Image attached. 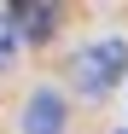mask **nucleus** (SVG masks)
Instances as JSON below:
<instances>
[{
    "instance_id": "obj_2",
    "label": "nucleus",
    "mask_w": 128,
    "mask_h": 134,
    "mask_svg": "<svg viewBox=\"0 0 128 134\" xmlns=\"http://www.w3.org/2000/svg\"><path fill=\"white\" fill-rule=\"evenodd\" d=\"M24 134H64V93L35 87L24 105Z\"/></svg>"
},
{
    "instance_id": "obj_3",
    "label": "nucleus",
    "mask_w": 128,
    "mask_h": 134,
    "mask_svg": "<svg viewBox=\"0 0 128 134\" xmlns=\"http://www.w3.org/2000/svg\"><path fill=\"white\" fill-rule=\"evenodd\" d=\"M12 18H18V35L47 41L53 24H58V6H53V0H24V6H12Z\"/></svg>"
},
{
    "instance_id": "obj_5",
    "label": "nucleus",
    "mask_w": 128,
    "mask_h": 134,
    "mask_svg": "<svg viewBox=\"0 0 128 134\" xmlns=\"http://www.w3.org/2000/svg\"><path fill=\"white\" fill-rule=\"evenodd\" d=\"M122 134H128V128H122Z\"/></svg>"
},
{
    "instance_id": "obj_1",
    "label": "nucleus",
    "mask_w": 128,
    "mask_h": 134,
    "mask_svg": "<svg viewBox=\"0 0 128 134\" xmlns=\"http://www.w3.org/2000/svg\"><path fill=\"white\" fill-rule=\"evenodd\" d=\"M76 87L88 99H99V93H111V87L128 76V41L122 35H111V41H93V47H82L76 53Z\"/></svg>"
},
{
    "instance_id": "obj_4",
    "label": "nucleus",
    "mask_w": 128,
    "mask_h": 134,
    "mask_svg": "<svg viewBox=\"0 0 128 134\" xmlns=\"http://www.w3.org/2000/svg\"><path fill=\"white\" fill-rule=\"evenodd\" d=\"M6 64H12V24L0 18V70H6Z\"/></svg>"
}]
</instances>
